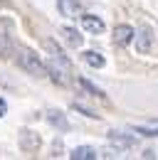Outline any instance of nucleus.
I'll use <instances>...</instances> for the list:
<instances>
[{
  "instance_id": "f257e3e1",
  "label": "nucleus",
  "mask_w": 158,
  "mask_h": 160,
  "mask_svg": "<svg viewBox=\"0 0 158 160\" xmlns=\"http://www.w3.org/2000/svg\"><path fill=\"white\" fill-rule=\"evenodd\" d=\"M18 67L32 77H47V64L40 59L37 52L32 49H20L18 52Z\"/></svg>"
},
{
  "instance_id": "f03ea898",
  "label": "nucleus",
  "mask_w": 158,
  "mask_h": 160,
  "mask_svg": "<svg viewBox=\"0 0 158 160\" xmlns=\"http://www.w3.org/2000/svg\"><path fill=\"white\" fill-rule=\"evenodd\" d=\"M13 52H15V40H13V35H10L8 22L0 20V59L13 57Z\"/></svg>"
},
{
  "instance_id": "7ed1b4c3",
  "label": "nucleus",
  "mask_w": 158,
  "mask_h": 160,
  "mask_svg": "<svg viewBox=\"0 0 158 160\" xmlns=\"http://www.w3.org/2000/svg\"><path fill=\"white\" fill-rule=\"evenodd\" d=\"M134 40H136V30H134L131 25H116V27H114V44L129 47Z\"/></svg>"
},
{
  "instance_id": "20e7f679",
  "label": "nucleus",
  "mask_w": 158,
  "mask_h": 160,
  "mask_svg": "<svg viewBox=\"0 0 158 160\" xmlns=\"http://www.w3.org/2000/svg\"><path fill=\"white\" fill-rule=\"evenodd\" d=\"M151 47H153V30L143 25V27L136 32V49L141 52V54H148Z\"/></svg>"
},
{
  "instance_id": "39448f33",
  "label": "nucleus",
  "mask_w": 158,
  "mask_h": 160,
  "mask_svg": "<svg viewBox=\"0 0 158 160\" xmlns=\"http://www.w3.org/2000/svg\"><path fill=\"white\" fill-rule=\"evenodd\" d=\"M109 143L116 145V150H129L136 145V138L129 133H121V131H109Z\"/></svg>"
},
{
  "instance_id": "423d86ee",
  "label": "nucleus",
  "mask_w": 158,
  "mask_h": 160,
  "mask_svg": "<svg viewBox=\"0 0 158 160\" xmlns=\"http://www.w3.org/2000/svg\"><path fill=\"white\" fill-rule=\"evenodd\" d=\"M40 145H42V140L35 131H22L20 133V148L25 150V153H37Z\"/></svg>"
},
{
  "instance_id": "0eeeda50",
  "label": "nucleus",
  "mask_w": 158,
  "mask_h": 160,
  "mask_svg": "<svg viewBox=\"0 0 158 160\" xmlns=\"http://www.w3.org/2000/svg\"><path fill=\"white\" fill-rule=\"evenodd\" d=\"M67 69L69 67H64L59 62H47V77L55 81V84H59V86L67 84Z\"/></svg>"
},
{
  "instance_id": "6e6552de",
  "label": "nucleus",
  "mask_w": 158,
  "mask_h": 160,
  "mask_svg": "<svg viewBox=\"0 0 158 160\" xmlns=\"http://www.w3.org/2000/svg\"><path fill=\"white\" fill-rule=\"evenodd\" d=\"M82 27H84L89 35H101L106 25H104V20L97 18V15H82Z\"/></svg>"
},
{
  "instance_id": "1a4fd4ad",
  "label": "nucleus",
  "mask_w": 158,
  "mask_h": 160,
  "mask_svg": "<svg viewBox=\"0 0 158 160\" xmlns=\"http://www.w3.org/2000/svg\"><path fill=\"white\" fill-rule=\"evenodd\" d=\"M59 32H62V37H64V42H67L69 47H82V44H84V37L79 35L77 27H69V25H64Z\"/></svg>"
},
{
  "instance_id": "9d476101",
  "label": "nucleus",
  "mask_w": 158,
  "mask_h": 160,
  "mask_svg": "<svg viewBox=\"0 0 158 160\" xmlns=\"http://www.w3.org/2000/svg\"><path fill=\"white\" fill-rule=\"evenodd\" d=\"M69 158L72 160H97L99 153H97V148H92V145H77L69 153Z\"/></svg>"
},
{
  "instance_id": "9b49d317",
  "label": "nucleus",
  "mask_w": 158,
  "mask_h": 160,
  "mask_svg": "<svg viewBox=\"0 0 158 160\" xmlns=\"http://www.w3.org/2000/svg\"><path fill=\"white\" fill-rule=\"evenodd\" d=\"M47 121H50L55 128H59V131H69V121H67V116H64L62 111L50 108V111H47Z\"/></svg>"
},
{
  "instance_id": "f8f14e48",
  "label": "nucleus",
  "mask_w": 158,
  "mask_h": 160,
  "mask_svg": "<svg viewBox=\"0 0 158 160\" xmlns=\"http://www.w3.org/2000/svg\"><path fill=\"white\" fill-rule=\"evenodd\" d=\"M57 10L64 18H74L79 12V2L77 0H57Z\"/></svg>"
},
{
  "instance_id": "ddd939ff",
  "label": "nucleus",
  "mask_w": 158,
  "mask_h": 160,
  "mask_svg": "<svg viewBox=\"0 0 158 160\" xmlns=\"http://www.w3.org/2000/svg\"><path fill=\"white\" fill-rule=\"evenodd\" d=\"M82 57H84V62H87L89 67H94V69H101V67L106 64V59H104V57H101L99 52H94V49H89V52H84Z\"/></svg>"
},
{
  "instance_id": "4468645a",
  "label": "nucleus",
  "mask_w": 158,
  "mask_h": 160,
  "mask_svg": "<svg viewBox=\"0 0 158 160\" xmlns=\"http://www.w3.org/2000/svg\"><path fill=\"white\" fill-rule=\"evenodd\" d=\"M134 131L141 133V136H148V138H153L158 136V121L156 123H143V126H134Z\"/></svg>"
},
{
  "instance_id": "2eb2a0df",
  "label": "nucleus",
  "mask_w": 158,
  "mask_h": 160,
  "mask_svg": "<svg viewBox=\"0 0 158 160\" xmlns=\"http://www.w3.org/2000/svg\"><path fill=\"white\" fill-rule=\"evenodd\" d=\"M79 86H82L84 91H89L92 96H99V99H104V91H101L99 86H94V84H92L89 79H79Z\"/></svg>"
},
{
  "instance_id": "dca6fc26",
  "label": "nucleus",
  "mask_w": 158,
  "mask_h": 160,
  "mask_svg": "<svg viewBox=\"0 0 158 160\" xmlns=\"http://www.w3.org/2000/svg\"><path fill=\"white\" fill-rule=\"evenodd\" d=\"M8 113V103H5V99H0V118Z\"/></svg>"
}]
</instances>
